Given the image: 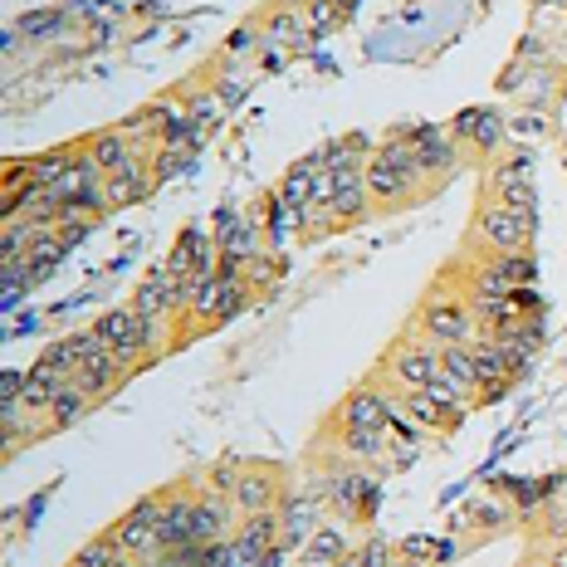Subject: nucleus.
Segmentation results:
<instances>
[{
	"instance_id": "11",
	"label": "nucleus",
	"mask_w": 567,
	"mask_h": 567,
	"mask_svg": "<svg viewBox=\"0 0 567 567\" xmlns=\"http://www.w3.org/2000/svg\"><path fill=\"white\" fill-rule=\"evenodd\" d=\"M235 504L240 514H269L284 504V470L279 465H245L235 484Z\"/></svg>"
},
{
	"instance_id": "5",
	"label": "nucleus",
	"mask_w": 567,
	"mask_h": 567,
	"mask_svg": "<svg viewBox=\"0 0 567 567\" xmlns=\"http://www.w3.org/2000/svg\"><path fill=\"white\" fill-rule=\"evenodd\" d=\"M534 230H538V216L509 210V206H499V200H484V206L475 210V240L489 255L534 250Z\"/></svg>"
},
{
	"instance_id": "6",
	"label": "nucleus",
	"mask_w": 567,
	"mask_h": 567,
	"mask_svg": "<svg viewBox=\"0 0 567 567\" xmlns=\"http://www.w3.org/2000/svg\"><path fill=\"white\" fill-rule=\"evenodd\" d=\"M382 372L392 377L401 392H406V386H431V382H441V348L425 342L421 333H401L392 342V352H386Z\"/></svg>"
},
{
	"instance_id": "47",
	"label": "nucleus",
	"mask_w": 567,
	"mask_h": 567,
	"mask_svg": "<svg viewBox=\"0 0 567 567\" xmlns=\"http://www.w3.org/2000/svg\"><path fill=\"white\" fill-rule=\"evenodd\" d=\"M563 10H567V6H563Z\"/></svg>"
},
{
	"instance_id": "16",
	"label": "nucleus",
	"mask_w": 567,
	"mask_h": 567,
	"mask_svg": "<svg viewBox=\"0 0 567 567\" xmlns=\"http://www.w3.org/2000/svg\"><path fill=\"white\" fill-rule=\"evenodd\" d=\"M392 406L396 401L386 392H377V386H358L348 401H342L338 421L348 425V431H386V421H392Z\"/></svg>"
},
{
	"instance_id": "7",
	"label": "nucleus",
	"mask_w": 567,
	"mask_h": 567,
	"mask_svg": "<svg viewBox=\"0 0 567 567\" xmlns=\"http://www.w3.org/2000/svg\"><path fill=\"white\" fill-rule=\"evenodd\" d=\"M451 137L460 142V152L480 162H494L509 142V117H499V109H465L451 117Z\"/></svg>"
},
{
	"instance_id": "31",
	"label": "nucleus",
	"mask_w": 567,
	"mask_h": 567,
	"mask_svg": "<svg viewBox=\"0 0 567 567\" xmlns=\"http://www.w3.org/2000/svg\"><path fill=\"white\" fill-rule=\"evenodd\" d=\"M553 133V109H518L509 117V137L518 147H528V142H543Z\"/></svg>"
},
{
	"instance_id": "18",
	"label": "nucleus",
	"mask_w": 567,
	"mask_h": 567,
	"mask_svg": "<svg viewBox=\"0 0 567 567\" xmlns=\"http://www.w3.org/2000/svg\"><path fill=\"white\" fill-rule=\"evenodd\" d=\"M127 377H133V368H127L123 358H113L109 348H103V352H93V358L84 362V368L74 372V382L84 386V392H89L93 401H99V396H113L117 386L127 382Z\"/></svg>"
},
{
	"instance_id": "26",
	"label": "nucleus",
	"mask_w": 567,
	"mask_h": 567,
	"mask_svg": "<svg viewBox=\"0 0 567 567\" xmlns=\"http://www.w3.org/2000/svg\"><path fill=\"white\" fill-rule=\"evenodd\" d=\"M386 445H392V431H348L342 425V441H338V455L342 460H358V465H368V460H382Z\"/></svg>"
},
{
	"instance_id": "1",
	"label": "nucleus",
	"mask_w": 567,
	"mask_h": 567,
	"mask_svg": "<svg viewBox=\"0 0 567 567\" xmlns=\"http://www.w3.org/2000/svg\"><path fill=\"white\" fill-rule=\"evenodd\" d=\"M362 176H368V192H372V206H382V210H401V206H411L416 196L431 192V176H425L421 167V157H416V147H411L401 133H392L382 142V147L368 157V167H362Z\"/></svg>"
},
{
	"instance_id": "19",
	"label": "nucleus",
	"mask_w": 567,
	"mask_h": 567,
	"mask_svg": "<svg viewBox=\"0 0 567 567\" xmlns=\"http://www.w3.org/2000/svg\"><path fill=\"white\" fill-rule=\"evenodd\" d=\"M259 30H265L269 50H303V44H309V20H303V6H279Z\"/></svg>"
},
{
	"instance_id": "2",
	"label": "nucleus",
	"mask_w": 567,
	"mask_h": 567,
	"mask_svg": "<svg viewBox=\"0 0 567 567\" xmlns=\"http://www.w3.org/2000/svg\"><path fill=\"white\" fill-rule=\"evenodd\" d=\"M162 328H167V323H157V318L137 313L133 303H117V309L99 313L93 333L103 338V348H109L113 358H123L127 368L137 372V368H152V362L162 358Z\"/></svg>"
},
{
	"instance_id": "44",
	"label": "nucleus",
	"mask_w": 567,
	"mask_h": 567,
	"mask_svg": "<svg viewBox=\"0 0 567 567\" xmlns=\"http://www.w3.org/2000/svg\"><path fill=\"white\" fill-rule=\"evenodd\" d=\"M538 10H553V6H567V0H534Z\"/></svg>"
},
{
	"instance_id": "13",
	"label": "nucleus",
	"mask_w": 567,
	"mask_h": 567,
	"mask_svg": "<svg viewBox=\"0 0 567 567\" xmlns=\"http://www.w3.org/2000/svg\"><path fill=\"white\" fill-rule=\"evenodd\" d=\"M216 265H220L216 235H206L200 226H186L182 235H176V245H172V255H167V269H172V275L196 279V275H206V269H216Z\"/></svg>"
},
{
	"instance_id": "46",
	"label": "nucleus",
	"mask_w": 567,
	"mask_h": 567,
	"mask_svg": "<svg viewBox=\"0 0 567 567\" xmlns=\"http://www.w3.org/2000/svg\"><path fill=\"white\" fill-rule=\"evenodd\" d=\"M543 567H558V563H543Z\"/></svg>"
},
{
	"instance_id": "23",
	"label": "nucleus",
	"mask_w": 567,
	"mask_h": 567,
	"mask_svg": "<svg viewBox=\"0 0 567 567\" xmlns=\"http://www.w3.org/2000/svg\"><path fill=\"white\" fill-rule=\"evenodd\" d=\"M89 406H93V396H89L84 386L74 382V377H69V382L54 392V401H50V416H44V421H50L54 431H64V425L84 421V416H89Z\"/></svg>"
},
{
	"instance_id": "39",
	"label": "nucleus",
	"mask_w": 567,
	"mask_h": 567,
	"mask_svg": "<svg viewBox=\"0 0 567 567\" xmlns=\"http://www.w3.org/2000/svg\"><path fill=\"white\" fill-rule=\"evenodd\" d=\"M534 74H538V69L528 64V59H518V54H514V64L499 74V93H524V89H528V79H534Z\"/></svg>"
},
{
	"instance_id": "25",
	"label": "nucleus",
	"mask_w": 567,
	"mask_h": 567,
	"mask_svg": "<svg viewBox=\"0 0 567 567\" xmlns=\"http://www.w3.org/2000/svg\"><path fill=\"white\" fill-rule=\"evenodd\" d=\"M352 553V543L342 538V528H333V524H323L318 534L303 543V563L309 567H333V563H342Z\"/></svg>"
},
{
	"instance_id": "22",
	"label": "nucleus",
	"mask_w": 567,
	"mask_h": 567,
	"mask_svg": "<svg viewBox=\"0 0 567 567\" xmlns=\"http://www.w3.org/2000/svg\"><path fill=\"white\" fill-rule=\"evenodd\" d=\"M226 113H230V103H226V93H220V89H192V93H186V117H192L206 137L226 123Z\"/></svg>"
},
{
	"instance_id": "38",
	"label": "nucleus",
	"mask_w": 567,
	"mask_h": 567,
	"mask_svg": "<svg viewBox=\"0 0 567 567\" xmlns=\"http://www.w3.org/2000/svg\"><path fill=\"white\" fill-rule=\"evenodd\" d=\"M59 20H64V10H34V16L20 20V34H30V40H44V34L59 30Z\"/></svg>"
},
{
	"instance_id": "36",
	"label": "nucleus",
	"mask_w": 567,
	"mask_h": 567,
	"mask_svg": "<svg viewBox=\"0 0 567 567\" xmlns=\"http://www.w3.org/2000/svg\"><path fill=\"white\" fill-rule=\"evenodd\" d=\"M196 152L192 147H157V157H152V172H157V182H172V176L192 172Z\"/></svg>"
},
{
	"instance_id": "12",
	"label": "nucleus",
	"mask_w": 567,
	"mask_h": 567,
	"mask_svg": "<svg viewBox=\"0 0 567 567\" xmlns=\"http://www.w3.org/2000/svg\"><path fill=\"white\" fill-rule=\"evenodd\" d=\"M152 186H157V172H152L147 152H133V157L123 162L117 172H109V182H103V200H109V210L117 206H137V200L152 196Z\"/></svg>"
},
{
	"instance_id": "42",
	"label": "nucleus",
	"mask_w": 567,
	"mask_h": 567,
	"mask_svg": "<svg viewBox=\"0 0 567 567\" xmlns=\"http://www.w3.org/2000/svg\"><path fill=\"white\" fill-rule=\"evenodd\" d=\"M333 567H368V558H362V548H352L348 558H342V563H333Z\"/></svg>"
},
{
	"instance_id": "40",
	"label": "nucleus",
	"mask_w": 567,
	"mask_h": 567,
	"mask_svg": "<svg viewBox=\"0 0 567 567\" xmlns=\"http://www.w3.org/2000/svg\"><path fill=\"white\" fill-rule=\"evenodd\" d=\"M255 44H265V30H259L255 20H250V25H240V30H235L230 40H226V54H230V59H245V54L255 50Z\"/></svg>"
},
{
	"instance_id": "9",
	"label": "nucleus",
	"mask_w": 567,
	"mask_h": 567,
	"mask_svg": "<svg viewBox=\"0 0 567 567\" xmlns=\"http://www.w3.org/2000/svg\"><path fill=\"white\" fill-rule=\"evenodd\" d=\"M401 137L416 147V157H421V167L425 176H431L435 186L441 182H451V176L460 172V142L451 137V127H435V123H421V127H396Z\"/></svg>"
},
{
	"instance_id": "34",
	"label": "nucleus",
	"mask_w": 567,
	"mask_h": 567,
	"mask_svg": "<svg viewBox=\"0 0 567 567\" xmlns=\"http://www.w3.org/2000/svg\"><path fill=\"white\" fill-rule=\"evenodd\" d=\"M240 269H245V284H250V289H275L279 275H284V259H279L275 250H265V255L245 259Z\"/></svg>"
},
{
	"instance_id": "8",
	"label": "nucleus",
	"mask_w": 567,
	"mask_h": 567,
	"mask_svg": "<svg viewBox=\"0 0 567 567\" xmlns=\"http://www.w3.org/2000/svg\"><path fill=\"white\" fill-rule=\"evenodd\" d=\"M113 543L127 553V558H147V553H162V494L133 504L117 524L109 528Z\"/></svg>"
},
{
	"instance_id": "32",
	"label": "nucleus",
	"mask_w": 567,
	"mask_h": 567,
	"mask_svg": "<svg viewBox=\"0 0 567 567\" xmlns=\"http://www.w3.org/2000/svg\"><path fill=\"white\" fill-rule=\"evenodd\" d=\"M303 20H309V40H323V34H333L338 25H348V10H342L338 0H309Z\"/></svg>"
},
{
	"instance_id": "3",
	"label": "nucleus",
	"mask_w": 567,
	"mask_h": 567,
	"mask_svg": "<svg viewBox=\"0 0 567 567\" xmlns=\"http://www.w3.org/2000/svg\"><path fill=\"white\" fill-rule=\"evenodd\" d=\"M411 333H421L425 342H435V348H455V342H475L480 338V318H475V309H470V299L435 289L431 299L421 303L416 328H411Z\"/></svg>"
},
{
	"instance_id": "43",
	"label": "nucleus",
	"mask_w": 567,
	"mask_h": 567,
	"mask_svg": "<svg viewBox=\"0 0 567 567\" xmlns=\"http://www.w3.org/2000/svg\"><path fill=\"white\" fill-rule=\"evenodd\" d=\"M553 563H558V567H567V538L558 543V553H553Z\"/></svg>"
},
{
	"instance_id": "27",
	"label": "nucleus",
	"mask_w": 567,
	"mask_h": 567,
	"mask_svg": "<svg viewBox=\"0 0 567 567\" xmlns=\"http://www.w3.org/2000/svg\"><path fill=\"white\" fill-rule=\"evenodd\" d=\"M396 553H401L406 563L425 567V563H451V558H455V543H451V538H431V534H411V538L396 543Z\"/></svg>"
},
{
	"instance_id": "33",
	"label": "nucleus",
	"mask_w": 567,
	"mask_h": 567,
	"mask_svg": "<svg viewBox=\"0 0 567 567\" xmlns=\"http://www.w3.org/2000/svg\"><path fill=\"white\" fill-rule=\"evenodd\" d=\"M489 259H494V269H499V275L514 284V289H524V284H534V279H538V259H534V250H514V255H489Z\"/></svg>"
},
{
	"instance_id": "15",
	"label": "nucleus",
	"mask_w": 567,
	"mask_h": 567,
	"mask_svg": "<svg viewBox=\"0 0 567 567\" xmlns=\"http://www.w3.org/2000/svg\"><path fill=\"white\" fill-rule=\"evenodd\" d=\"M196 543V494L167 489L162 494V553L192 548Z\"/></svg>"
},
{
	"instance_id": "4",
	"label": "nucleus",
	"mask_w": 567,
	"mask_h": 567,
	"mask_svg": "<svg viewBox=\"0 0 567 567\" xmlns=\"http://www.w3.org/2000/svg\"><path fill=\"white\" fill-rule=\"evenodd\" d=\"M323 499L328 509H338L352 524H372L377 499H382V480L368 475L362 465H333L323 475Z\"/></svg>"
},
{
	"instance_id": "21",
	"label": "nucleus",
	"mask_w": 567,
	"mask_h": 567,
	"mask_svg": "<svg viewBox=\"0 0 567 567\" xmlns=\"http://www.w3.org/2000/svg\"><path fill=\"white\" fill-rule=\"evenodd\" d=\"M69 377L59 372V368H50V362H34V368L25 372V392H20V406H30L34 416H50V401H54V392L64 386Z\"/></svg>"
},
{
	"instance_id": "28",
	"label": "nucleus",
	"mask_w": 567,
	"mask_h": 567,
	"mask_svg": "<svg viewBox=\"0 0 567 567\" xmlns=\"http://www.w3.org/2000/svg\"><path fill=\"white\" fill-rule=\"evenodd\" d=\"M509 182H534V152L528 147H509L494 157L489 167V192L494 186H509Z\"/></svg>"
},
{
	"instance_id": "30",
	"label": "nucleus",
	"mask_w": 567,
	"mask_h": 567,
	"mask_svg": "<svg viewBox=\"0 0 567 567\" xmlns=\"http://www.w3.org/2000/svg\"><path fill=\"white\" fill-rule=\"evenodd\" d=\"M509 509L504 504H465L455 518V528H480V534H504L509 528Z\"/></svg>"
},
{
	"instance_id": "45",
	"label": "nucleus",
	"mask_w": 567,
	"mask_h": 567,
	"mask_svg": "<svg viewBox=\"0 0 567 567\" xmlns=\"http://www.w3.org/2000/svg\"><path fill=\"white\" fill-rule=\"evenodd\" d=\"M338 6H342V10H348V20H352V10H358V0H338Z\"/></svg>"
},
{
	"instance_id": "20",
	"label": "nucleus",
	"mask_w": 567,
	"mask_h": 567,
	"mask_svg": "<svg viewBox=\"0 0 567 567\" xmlns=\"http://www.w3.org/2000/svg\"><path fill=\"white\" fill-rule=\"evenodd\" d=\"M441 377H445V382H451L465 401L480 396V372H475V352H470V342L441 348Z\"/></svg>"
},
{
	"instance_id": "14",
	"label": "nucleus",
	"mask_w": 567,
	"mask_h": 567,
	"mask_svg": "<svg viewBox=\"0 0 567 567\" xmlns=\"http://www.w3.org/2000/svg\"><path fill=\"white\" fill-rule=\"evenodd\" d=\"M323 494H284L279 504V524H284V548H303L318 528H323Z\"/></svg>"
},
{
	"instance_id": "41",
	"label": "nucleus",
	"mask_w": 567,
	"mask_h": 567,
	"mask_svg": "<svg viewBox=\"0 0 567 567\" xmlns=\"http://www.w3.org/2000/svg\"><path fill=\"white\" fill-rule=\"evenodd\" d=\"M20 392H25V372L6 368L0 372V406H6V401H20Z\"/></svg>"
},
{
	"instance_id": "37",
	"label": "nucleus",
	"mask_w": 567,
	"mask_h": 567,
	"mask_svg": "<svg viewBox=\"0 0 567 567\" xmlns=\"http://www.w3.org/2000/svg\"><path fill=\"white\" fill-rule=\"evenodd\" d=\"M240 460H220V465H210V475H206V484H210V494H226V499H235V484H240Z\"/></svg>"
},
{
	"instance_id": "24",
	"label": "nucleus",
	"mask_w": 567,
	"mask_h": 567,
	"mask_svg": "<svg viewBox=\"0 0 567 567\" xmlns=\"http://www.w3.org/2000/svg\"><path fill=\"white\" fill-rule=\"evenodd\" d=\"M84 147H89V157L93 162H99V167H103V176H109V172H117V167H123V162L127 157H133V142H127V133H123V127H109V133H93L89 142H84Z\"/></svg>"
},
{
	"instance_id": "29",
	"label": "nucleus",
	"mask_w": 567,
	"mask_h": 567,
	"mask_svg": "<svg viewBox=\"0 0 567 567\" xmlns=\"http://www.w3.org/2000/svg\"><path fill=\"white\" fill-rule=\"evenodd\" d=\"M279 192V200L289 210H303V206H313V167L309 162H293L289 172H284V182L275 186Z\"/></svg>"
},
{
	"instance_id": "17",
	"label": "nucleus",
	"mask_w": 567,
	"mask_h": 567,
	"mask_svg": "<svg viewBox=\"0 0 567 567\" xmlns=\"http://www.w3.org/2000/svg\"><path fill=\"white\" fill-rule=\"evenodd\" d=\"M396 406L406 411V416L416 421L421 431H455V425H460V416H465V411L445 406V401L435 396L431 386H406V392L396 396Z\"/></svg>"
},
{
	"instance_id": "35",
	"label": "nucleus",
	"mask_w": 567,
	"mask_h": 567,
	"mask_svg": "<svg viewBox=\"0 0 567 567\" xmlns=\"http://www.w3.org/2000/svg\"><path fill=\"white\" fill-rule=\"evenodd\" d=\"M117 558H123V548L113 543V534H103V538H89L84 548L74 553V567H113Z\"/></svg>"
},
{
	"instance_id": "10",
	"label": "nucleus",
	"mask_w": 567,
	"mask_h": 567,
	"mask_svg": "<svg viewBox=\"0 0 567 567\" xmlns=\"http://www.w3.org/2000/svg\"><path fill=\"white\" fill-rule=\"evenodd\" d=\"M216 245H220V259H230V265H245V259H255V255L269 250L259 220L245 216V210H235V206L216 210Z\"/></svg>"
}]
</instances>
